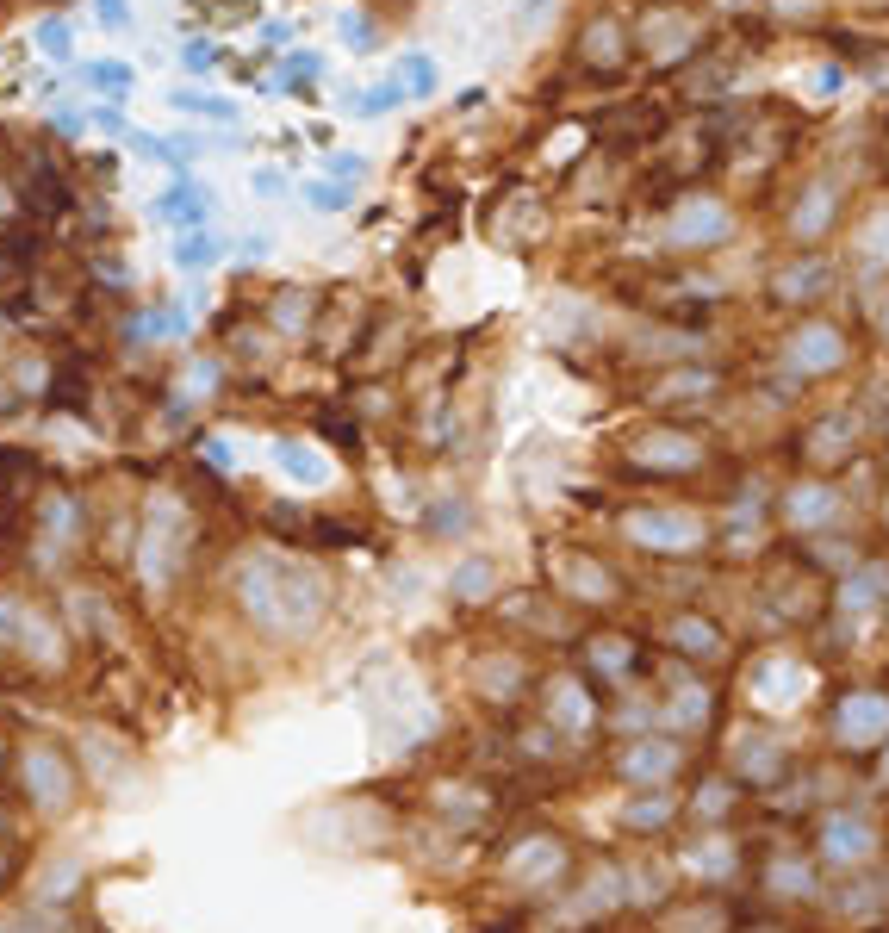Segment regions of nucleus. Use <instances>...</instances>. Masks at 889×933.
<instances>
[{
	"instance_id": "4",
	"label": "nucleus",
	"mask_w": 889,
	"mask_h": 933,
	"mask_svg": "<svg viewBox=\"0 0 889 933\" xmlns=\"http://www.w3.org/2000/svg\"><path fill=\"white\" fill-rule=\"evenodd\" d=\"M784 511H796L790 523H802V529H815V523H827L840 511V498L827 492V486H815V479H802V486H790L784 492Z\"/></svg>"
},
{
	"instance_id": "14",
	"label": "nucleus",
	"mask_w": 889,
	"mask_h": 933,
	"mask_svg": "<svg viewBox=\"0 0 889 933\" xmlns=\"http://www.w3.org/2000/svg\"><path fill=\"white\" fill-rule=\"evenodd\" d=\"M100 13H106V25H125V0H100Z\"/></svg>"
},
{
	"instance_id": "2",
	"label": "nucleus",
	"mask_w": 889,
	"mask_h": 933,
	"mask_svg": "<svg viewBox=\"0 0 889 933\" xmlns=\"http://www.w3.org/2000/svg\"><path fill=\"white\" fill-rule=\"evenodd\" d=\"M635 455L653 461V473H691V467L703 461V448L684 442V436H672V430H647V436L635 442Z\"/></svg>"
},
{
	"instance_id": "1",
	"label": "nucleus",
	"mask_w": 889,
	"mask_h": 933,
	"mask_svg": "<svg viewBox=\"0 0 889 933\" xmlns=\"http://www.w3.org/2000/svg\"><path fill=\"white\" fill-rule=\"evenodd\" d=\"M790 361L802 367V374H834V367L846 361L840 330H834V324H821V318L796 324V330H790Z\"/></svg>"
},
{
	"instance_id": "6",
	"label": "nucleus",
	"mask_w": 889,
	"mask_h": 933,
	"mask_svg": "<svg viewBox=\"0 0 889 933\" xmlns=\"http://www.w3.org/2000/svg\"><path fill=\"white\" fill-rule=\"evenodd\" d=\"M728 231H734V224H728L722 206H697V212H684V224H678L684 243H722Z\"/></svg>"
},
{
	"instance_id": "12",
	"label": "nucleus",
	"mask_w": 889,
	"mask_h": 933,
	"mask_svg": "<svg viewBox=\"0 0 889 933\" xmlns=\"http://www.w3.org/2000/svg\"><path fill=\"white\" fill-rule=\"evenodd\" d=\"M330 175H336V181H349V175H361V156H355V150H342V156H330Z\"/></svg>"
},
{
	"instance_id": "3",
	"label": "nucleus",
	"mask_w": 889,
	"mask_h": 933,
	"mask_svg": "<svg viewBox=\"0 0 889 933\" xmlns=\"http://www.w3.org/2000/svg\"><path fill=\"white\" fill-rule=\"evenodd\" d=\"M622 772H628V778H641V784H666V778L678 772V747H672V741H647V747H628Z\"/></svg>"
},
{
	"instance_id": "7",
	"label": "nucleus",
	"mask_w": 889,
	"mask_h": 933,
	"mask_svg": "<svg viewBox=\"0 0 889 933\" xmlns=\"http://www.w3.org/2000/svg\"><path fill=\"white\" fill-rule=\"evenodd\" d=\"M672 511H647L641 523H635V535L641 542H697V523H666Z\"/></svg>"
},
{
	"instance_id": "10",
	"label": "nucleus",
	"mask_w": 889,
	"mask_h": 933,
	"mask_svg": "<svg viewBox=\"0 0 889 933\" xmlns=\"http://www.w3.org/2000/svg\"><path fill=\"white\" fill-rule=\"evenodd\" d=\"M88 75L100 81V88H106V94H125V88H131V69H125V63H94Z\"/></svg>"
},
{
	"instance_id": "8",
	"label": "nucleus",
	"mask_w": 889,
	"mask_h": 933,
	"mask_svg": "<svg viewBox=\"0 0 889 933\" xmlns=\"http://www.w3.org/2000/svg\"><path fill=\"white\" fill-rule=\"evenodd\" d=\"M398 88L405 94H436V63H429V56H405V63H398Z\"/></svg>"
},
{
	"instance_id": "5",
	"label": "nucleus",
	"mask_w": 889,
	"mask_h": 933,
	"mask_svg": "<svg viewBox=\"0 0 889 933\" xmlns=\"http://www.w3.org/2000/svg\"><path fill=\"white\" fill-rule=\"evenodd\" d=\"M840 734H846V741H871V734H889V703H883V697H852Z\"/></svg>"
},
{
	"instance_id": "9",
	"label": "nucleus",
	"mask_w": 889,
	"mask_h": 933,
	"mask_svg": "<svg viewBox=\"0 0 889 933\" xmlns=\"http://www.w3.org/2000/svg\"><path fill=\"white\" fill-rule=\"evenodd\" d=\"M865 846H871V828H852V822H846V828H840V822L827 828V853H840V859H858Z\"/></svg>"
},
{
	"instance_id": "13",
	"label": "nucleus",
	"mask_w": 889,
	"mask_h": 933,
	"mask_svg": "<svg viewBox=\"0 0 889 933\" xmlns=\"http://www.w3.org/2000/svg\"><path fill=\"white\" fill-rule=\"evenodd\" d=\"M212 56H218L212 44H187V50H181V63H187V69L199 75V69H206V63H212Z\"/></svg>"
},
{
	"instance_id": "11",
	"label": "nucleus",
	"mask_w": 889,
	"mask_h": 933,
	"mask_svg": "<svg viewBox=\"0 0 889 933\" xmlns=\"http://www.w3.org/2000/svg\"><path fill=\"white\" fill-rule=\"evenodd\" d=\"M206 262H212V243H206V237L181 243V268H187V274H193V268H206Z\"/></svg>"
}]
</instances>
